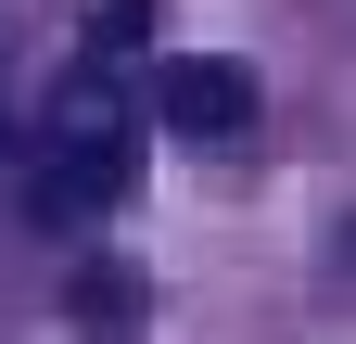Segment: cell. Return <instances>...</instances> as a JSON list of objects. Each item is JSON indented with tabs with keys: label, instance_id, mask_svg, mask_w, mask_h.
<instances>
[{
	"label": "cell",
	"instance_id": "1",
	"mask_svg": "<svg viewBox=\"0 0 356 344\" xmlns=\"http://www.w3.org/2000/svg\"><path fill=\"white\" fill-rule=\"evenodd\" d=\"M127 166H140V115H127L115 64H76L64 90H51V115H38V166H26V204H38L51 230H76V217H102V204L127 191Z\"/></svg>",
	"mask_w": 356,
	"mask_h": 344
},
{
	"label": "cell",
	"instance_id": "2",
	"mask_svg": "<svg viewBox=\"0 0 356 344\" xmlns=\"http://www.w3.org/2000/svg\"><path fill=\"white\" fill-rule=\"evenodd\" d=\"M153 115L178 127V141H229V127H254V64H229V52H178V64L153 77Z\"/></svg>",
	"mask_w": 356,
	"mask_h": 344
},
{
	"label": "cell",
	"instance_id": "3",
	"mask_svg": "<svg viewBox=\"0 0 356 344\" xmlns=\"http://www.w3.org/2000/svg\"><path fill=\"white\" fill-rule=\"evenodd\" d=\"M0 153H13V127H0Z\"/></svg>",
	"mask_w": 356,
	"mask_h": 344
}]
</instances>
